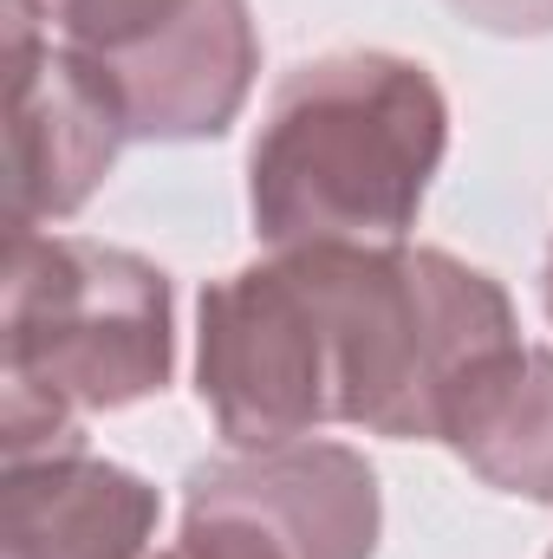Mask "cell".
Listing matches in <instances>:
<instances>
[{"mask_svg": "<svg viewBox=\"0 0 553 559\" xmlns=\"http://www.w3.org/2000/svg\"><path fill=\"white\" fill-rule=\"evenodd\" d=\"M541 306H548V319H553V241H548V267H541Z\"/></svg>", "mask_w": 553, "mask_h": 559, "instance_id": "9c48e42d", "label": "cell"}, {"mask_svg": "<svg viewBox=\"0 0 553 559\" xmlns=\"http://www.w3.org/2000/svg\"><path fill=\"white\" fill-rule=\"evenodd\" d=\"M521 345L502 280L449 248H268L196 306V397L228 449L352 423L443 442L462 391Z\"/></svg>", "mask_w": 553, "mask_h": 559, "instance_id": "6da1fadb", "label": "cell"}, {"mask_svg": "<svg viewBox=\"0 0 553 559\" xmlns=\"http://www.w3.org/2000/svg\"><path fill=\"white\" fill-rule=\"evenodd\" d=\"M176 371L169 274L92 235H7L0 462L79 449V423L156 397Z\"/></svg>", "mask_w": 553, "mask_h": 559, "instance_id": "3957f363", "label": "cell"}, {"mask_svg": "<svg viewBox=\"0 0 553 559\" xmlns=\"http://www.w3.org/2000/svg\"><path fill=\"white\" fill-rule=\"evenodd\" d=\"M462 26L495 33V39H548L553 33V0H443Z\"/></svg>", "mask_w": 553, "mask_h": 559, "instance_id": "ba28073f", "label": "cell"}, {"mask_svg": "<svg viewBox=\"0 0 553 559\" xmlns=\"http://www.w3.org/2000/svg\"><path fill=\"white\" fill-rule=\"evenodd\" d=\"M150 559H169V554H150Z\"/></svg>", "mask_w": 553, "mask_h": 559, "instance_id": "30bf717a", "label": "cell"}, {"mask_svg": "<svg viewBox=\"0 0 553 559\" xmlns=\"http://www.w3.org/2000/svg\"><path fill=\"white\" fill-rule=\"evenodd\" d=\"M443 442L495 495L553 508V345L502 352L449 411Z\"/></svg>", "mask_w": 553, "mask_h": 559, "instance_id": "52a82bcc", "label": "cell"}, {"mask_svg": "<svg viewBox=\"0 0 553 559\" xmlns=\"http://www.w3.org/2000/svg\"><path fill=\"white\" fill-rule=\"evenodd\" d=\"M449 156V98L404 52L345 46L299 59L248 143L261 248H398Z\"/></svg>", "mask_w": 553, "mask_h": 559, "instance_id": "7a4b0ae2", "label": "cell"}, {"mask_svg": "<svg viewBox=\"0 0 553 559\" xmlns=\"http://www.w3.org/2000/svg\"><path fill=\"white\" fill-rule=\"evenodd\" d=\"M378 534V468L352 442L299 436L196 462L169 559H372Z\"/></svg>", "mask_w": 553, "mask_h": 559, "instance_id": "277c9868", "label": "cell"}, {"mask_svg": "<svg viewBox=\"0 0 553 559\" xmlns=\"http://www.w3.org/2000/svg\"><path fill=\"white\" fill-rule=\"evenodd\" d=\"M548 559H553V554H548Z\"/></svg>", "mask_w": 553, "mask_h": 559, "instance_id": "8fae6325", "label": "cell"}, {"mask_svg": "<svg viewBox=\"0 0 553 559\" xmlns=\"http://www.w3.org/2000/svg\"><path fill=\"white\" fill-rule=\"evenodd\" d=\"M131 138L118 85L7 0V235L72 222Z\"/></svg>", "mask_w": 553, "mask_h": 559, "instance_id": "5b68a950", "label": "cell"}, {"mask_svg": "<svg viewBox=\"0 0 553 559\" xmlns=\"http://www.w3.org/2000/svg\"><path fill=\"white\" fill-rule=\"evenodd\" d=\"M156 488L79 449L7 462L0 488V559H150Z\"/></svg>", "mask_w": 553, "mask_h": 559, "instance_id": "8992f818", "label": "cell"}]
</instances>
